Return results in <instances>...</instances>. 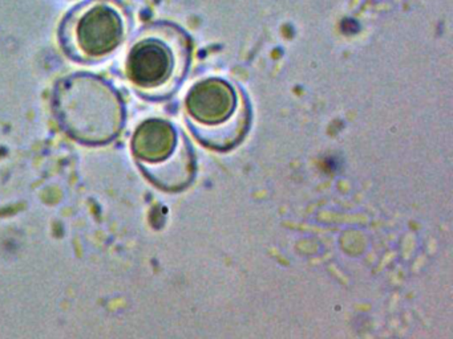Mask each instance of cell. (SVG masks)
I'll list each match as a JSON object with an SVG mask.
<instances>
[{"label": "cell", "instance_id": "6da1fadb", "mask_svg": "<svg viewBox=\"0 0 453 339\" xmlns=\"http://www.w3.org/2000/svg\"><path fill=\"white\" fill-rule=\"evenodd\" d=\"M54 109L65 132L84 143L110 142L123 129L120 94L105 79L92 74L63 79L55 90Z\"/></svg>", "mask_w": 453, "mask_h": 339}, {"label": "cell", "instance_id": "7a4b0ae2", "mask_svg": "<svg viewBox=\"0 0 453 339\" xmlns=\"http://www.w3.org/2000/svg\"><path fill=\"white\" fill-rule=\"evenodd\" d=\"M63 44L81 63H95L112 55L126 39L127 16L112 0H91L67 16Z\"/></svg>", "mask_w": 453, "mask_h": 339}, {"label": "cell", "instance_id": "3957f363", "mask_svg": "<svg viewBox=\"0 0 453 339\" xmlns=\"http://www.w3.org/2000/svg\"><path fill=\"white\" fill-rule=\"evenodd\" d=\"M187 66L184 42L163 32L142 34L129 49L126 73L145 95L168 94L179 84Z\"/></svg>", "mask_w": 453, "mask_h": 339}, {"label": "cell", "instance_id": "277c9868", "mask_svg": "<svg viewBox=\"0 0 453 339\" xmlns=\"http://www.w3.org/2000/svg\"><path fill=\"white\" fill-rule=\"evenodd\" d=\"M187 110L201 129H224L225 124H246L248 121L237 93L221 79H208L193 87L188 94Z\"/></svg>", "mask_w": 453, "mask_h": 339}, {"label": "cell", "instance_id": "5b68a950", "mask_svg": "<svg viewBox=\"0 0 453 339\" xmlns=\"http://www.w3.org/2000/svg\"><path fill=\"white\" fill-rule=\"evenodd\" d=\"M177 146V132L163 119H148L137 127L132 147L148 163L168 161Z\"/></svg>", "mask_w": 453, "mask_h": 339}]
</instances>
